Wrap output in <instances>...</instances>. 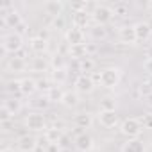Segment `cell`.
I'll return each instance as SVG.
<instances>
[{"label": "cell", "mask_w": 152, "mask_h": 152, "mask_svg": "<svg viewBox=\"0 0 152 152\" xmlns=\"http://www.w3.org/2000/svg\"><path fill=\"white\" fill-rule=\"evenodd\" d=\"M120 79H122V70L116 66H107V68L100 70V86H104L107 90L116 88L120 84Z\"/></svg>", "instance_id": "6da1fadb"}, {"label": "cell", "mask_w": 152, "mask_h": 152, "mask_svg": "<svg viewBox=\"0 0 152 152\" xmlns=\"http://www.w3.org/2000/svg\"><path fill=\"white\" fill-rule=\"evenodd\" d=\"M120 131H122V134L127 136L129 140H138V136H140L141 131H143V124H141V120H138V118H125V120L122 122V125H120Z\"/></svg>", "instance_id": "7a4b0ae2"}, {"label": "cell", "mask_w": 152, "mask_h": 152, "mask_svg": "<svg viewBox=\"0 0 152 152\" xmlns=\"http://www.w3.org/2000/svg\"><path fill=\"white\" fill-rule=\"evenodd\" d=\"M22 47H23V38H22L20 34H16V32L6 34V36L2 38V48H4L6 54L16 56V54L22 50Z\"/></svg>", "instance_id": "3957f363"}, {"label": "cell", "mask_w": 152, "mask_h": 152, "mask_svg": "<svg viewBox=\"0 0 152 152\" xmlns=\"http://www.w3.org/2000/svg\"><path fill=\"white\" fill-rule=\"evenodd\" d=\"M113 16H115V13H113V9L111 7H107V6H97L95 7V11L91 13V18L95 20V23L97 25H106V23H109L111 20H113Z\"/></svg>", "instance_id": "277c9868"}, {"label": "cell", "mask_w": 152, "mask_h": 152, "mask_svg": "<svg viewBox=\"0 0 152 152\" xmlns=\"http://www.w3.org/2000/svg\"><path fill=\"white\" fill-rule=\"evenodd\" d=\"M25 125L31 129V131H43L47 127V122H45V116L38 111L34 113H29L27 118H25Z\"/></svg>", "instance_id": "5b68a950"}, {"label": "cell", "mask_w": 152, "mask_h": 152, "mask_svg": "<svg viewBox=\"0 0 152 152\" xmlns=\"http://www.w3.org/2000/svg\"><path fill=\"white\" fill-rule=\"evenodd\" d=\"M93 88H95V83L86 73L79 75V77L75 79V91L77 93H90V91H93Z\"/></svg>", "instance_id": "8992f818"}, {"label": "cell", "mask_w": 152, "mask_h": 152, "mask_svg": "<svg viewBox=\"0 0 152 152\" xmlns=\"http://www.w3.org/2000/svg\"><path fill=\"white\" fill-rule=\"evenodd\" d=\"M22 22H23V20H22L20 13H18L16 9L2 11V23H4V27H13V29H16Z\"/></svg>", "instance_id": "52a82bcc"}, {"label": "cell", "mask_w": 152, "mask_h": 152, "mask_svg": "<svg viewBox=\"0 0 152 152\" xmlns=\"http://www.w3.org/2000/svg\"><path fill=\"white\" fill-rule=\"evenodd\" d=\"M118 38H120V41L125 43V45H134V43L138 41L134 25H124V27H120V29H118Z\"/></svg>", "instance_id": "ba28073f"}, {"label": "cell", "mask_w": 152, "mask_h": 152, "mask_svg": "<svg viewBox=\"0 0 152 152\" xmlns=\"http://www.w3.org/2000/svg\"><path fill=\"white\" fill-rule=\"evenodd\" d=\"M99 122H100L102 127H106V129H113V127L118 125V115H116V111H100V115H99Z\"/></svg>", "instance_id": "9c48e42d"}, {"label": "cell", "mask_w": 152, "mask_h": 152, "mask_svg": "<svg viewBox=\"0 0 152 152\" xmlns=\"http://www.w3.org/2000/svg\"><path fill=\"white\" fill-rule=\"evenodd\" d=\"M66 41L70 47L72 45H84V31L72 25V29H68V32H66Z\"/></svg>", "instance_id": "30bf717a"}, {"label": "cell", "mask_w": 152, "mask_h": 152, "mask_svg": "<svg viewBox=\"0 0 152 152\" xmlns=\"http://www.w3.org/2000/svg\"><path fill=\"white\" fill-rule=\"evenodd\" d=\"M90 18H91V15H90L86 9L73 11V13H72V22H73L75 27H79V29H84V27L90 23Z\"/></svg>", "instance_id": "8fae6325"}, {"label": "cell", "mask_w": 152, "mask_h": 152, "mask_svg": "<svg viewBox=\"0 0 152 152\" xmlns=\"http://www.w3.org/2000/svg\"><path fill=\"white\" fill-rule=\"evenodd\" d=\"M75 147L81 152H90L93 148V138L86 132H81L77 138H75Z\"/></svg>", "instance_id": "7c38bea8"}, {"label": "cell", "mask_w": 152, "mask_h": 152, "mask_svg": "<svg viewBox=\"0 0 152 152\" xmlns=\"http://www.w3.org/2000/svg\"><path fill=\"white\" fill-rule=\"evenodd\" d=\"M63 2H59V0H50V2L45 4V11L47 15H50L52 18H57V16H63Z\"/></svg>", "instance_id": "4fadbf2b"}, {"label": "cell", "mask_w": 152, "mask_h": 152, "mask_svg": "<svg viewBox=\"0 0 152 152\" xmlns=\"http://www.w3.org/2000/svg\"><path fill=\"white\" fill-rule=\"evenodd\" d=\"M73 124L77 129H90L91 124H93V118H91L90 113H79V115H75Z\"/></svg>", "instance_id": "5bb4252c"}, {"label": "cell", "mask_w": 152, "mask_h": 152, "mask_svg": "<svg viewBox=\"0 0 152 152\" xmlns=\"http://www.w3.org/2000/svg\"><path fill=\"white\" fill-rule=\"evenodd\" d=\"M134 31H136V38H138V41H145V39H148L150 38V27H148V23L147 22H138L136 25H134Z\"/></svg>", "instance_id": "9a60e30c"}, {"label": "cell", "mask_w": 152, "mask_h": 152, "mask_svg": "<svg viewBox=\"0 0 152 152\" xmlns=\"http://www.w3.org/2000/svg\"><path fill=\"white\" fill-rule=\"evenodd\" d=\"M63 138H64V136H63V131H61L59 127L47 129V132H45V140H47L48 143H54V145H59V141H61Z\"/></svg>", "instance_id": "2e32d148"}, {"label": "cell", "mask_w": 152, "mask_h": 152, "mask_svg": "<svg viewBox=\"0 0 152 152\" xmlns=\"http://www.w3.org/2000/svg\"><path fill=\"white\" fill-rule=\"evenodd\" d=\"M18 148L22 150V152H32L34 148H36V140L32 138V136H22L20 140H18Z\"/></svg>", "instance_id": "e0dca14e"}, {"label": "cell", "mask_w": 152, "mask_h": 152, "mask_svg": "<svg viewBox=\"0 0 152 152\" xmlns=\"http://www.w3.org/2000/svg\"><path fill=\"white\" fill-rule=\"evenodd\" d=\"M122 152H145V145L141 140H127V143H124Z\"/></svg>", "instance_id": "ac0fdd59"}, {"label": "cell", "mask_w": 152, "mask_h": 152, "mask_svg": "<svg viewBox=\"0 0 152 152\" xmlns=\"http://www.w3.org/2000/svg\"><path fill=\"white\" fill-rule=\"evenodd\" d=\"M70 56L73 57V59H84V57H88V50H86V43L84 45H72L70 47Z\"/></svg>", "instance_id": "d6986e66"}, {"label": "cell", "mask_w": 152, "mask_h": 152, "mask_svg": "<svg viewBox=\"0 0 152 152\" xmlns=\"http://www.w3.org/2000/svg\"><path fill=\"white\" fill-rule=\"evenodd\" d=\"M61 104L66 106V107H75V106L79 104V95H77V91H64Z\"/></svg>", "instance_id": "ffe728a7"}, {"label": "cell", "mask_w": 152, "mask_h": 152, "mask_svg": "<svg viewBox=\"0 0 152 152\" xmlns=\"http://www.w3.org/2000/svg\"><path fill=\"white\" fill-rule=\"evenodd\" d=\"M6 91L11 93L15 99H20L23 95V91H22V81H9L6 84Z\"/></svg>", "instance_id": "44dd1931"}, {"label": "cell", "mask_w": 152, "mask_h": 152, "mask_svg": "<svg viewBox=\"0 0 152 152\" xmlns=\"http://www.w3.org/2000/svg\"><path fill=\"white\" fill-rule=\"evenodd\" d=\"M47 47H48V43H47V39H45V38L36 36V38H32V39H31V48H32L36 54H43V52L47 50Z\"/></svg>", "instance_id": "7402d4cb"}, {"label": "cell", "mask_w": 152, "mask_h": 152, "mask_svg": "<svg viewBox=\"0 0 152 152\" xmlns=\"http://www.w3.org/2000/svg\"><path fill=\"white\" fill-rule=\"evenodd\" d=\"M9 70L11 72H23L25 70V66H27V63H25V59L23 57H18V56H13L11 59H9Z\"/></svg>", "instance_id": "603a6c76"}, {"label": "cell", "mask_w": 152, "mask_h": 152, "mask_svg": "<svg viewBox=\"0 0 152 152\" xmlns=\"http://www.w3.org/2000/svg\"><path fill=\"white\" fill-rule=\"evenodd\" d=\"M36 90H38V83L34 79L27 77V79L22 81V91H23V95H32Z\"/></svg>", "instance_id": "cb8c5ba5"}, {"label": "cell", "mask_w": 152, "mask_h": 152, "mask_svg": "<svg viewBox=\"0 0 152 152\" xmlns=\"http://www.w3.org/2000/svg\"><path fill=\"white\" fill-rule=\"evenodd\" d=\"M2 106H6L13 115H16L20 109H22V104H20V100L18 99H9V100H4V104Z\"/></svg>", "instance_id": "d4e9b609"}, {"label": "cell", "mask_w": 152, "mask_h": 152, "mask_svg": "<svg viewBox=\"0 0 152 152\" xmlns=\"http://www.w3.org/2000/svg\"><path fill=\"white\" fill-rule=\"evenodd\" d=\"M63 95H64V93L59 90V86H54V88L47 93V97H48L50 102H61V100H63Z\"/></svg>", "instance_id": "484cf974"}, {"label": "cell", "mask_w": 152, "mask_h": 152, "mask_svg": "<svg viewBox=\"0 0 152 152\" xmlns=\"http://www.w3.org/2000/svg\"><path fill=\"white\" fill-rule=\"evenodd\" d=\"M113 13L115 15H120V16H125L127 13H129V4H125V2H116L113 7Z\"/></svg>", "instance_id": "4316f807"}, {"label": "cell", "mask_w": 152, "mask_h": 152, "mask_svg": "<svg viewBox=\"0 0 152 152\" xmlns=\"http://www.w3.org/2000/svg\"><path fill=\"white\" fill-rule=\"evenodd\" d=\"M95 68V61L91 57H84L81 59V72H86V73H91Z\"/></svg>", "instance_id": "83f0119b"}, {"label": "cell", "mask_w": 152, "mask_h": 152, "mask_svg": "<svg viewBox=\"0 0 152 152\" xmlns=\"http://www.w3.org/2000/svg\"><path fill=\"white\" fill-rule=\"evenodd\" d=\"M115 107H116L115 99L107 97V99H102L100 100V111H115Z\"/></svg>", "instance_id": "f1b7e54d"}, {"label": "cell", "mask_w": 152, "mask_h": 152, "mask_svg": "<svg viewBox=\"0 0 152 152\" xmlns=\"http://www.w3.org/2000/svg\"><path fill=\"white\" fill-rule=\"evenodd\" d=\"M52 66H54V70H64V66H66L64 57H63L61 54H56V56L52 57Z\"/></svg>", "instance_id": "f546056e"}, {"label": "cell", "mask_w": 152, "mask_h": 152, "mask_svg": "<svg viewBox=\"0 0 152 152\" xmlns=\"http://www.w3.org/2000/svg\"><path fill=\"white\" fill-rule=\"evenodd\" d=\"M90 32H91V36H93L95 39H104V38L107 36V32H106V29H104L102 25H97V27H93Z\"/></svg>", "instance_id": "4dcf8cb0"}, {"label": "cell", "mask_w": 152, "mask_h": 152, "mask_svg": "<svg viewBox=\"0 0 152 152\" xmlns=\"http://www.w3.org/2000/svg\"><path fill=\"white\" fill-rule=\"evenodd\" d=\"M47 68V61L43 59V57H34V61H32V70L34 72H43Z\"/></svg>", "instance_id": "1f68e13d"}, {"label": "cell", "mask_w": 152, "mask_h": 152, "mask_svg": "<svg viewBox=\"0 0 152 152\" xmlns=\"http://www.w3.org/2000/svg\"><path fill=\"white\" fill-rule=\"evenodd\" d=\"M36 83H38V90H41V91H47V93H48V91L54 88V84H52L48 79H45V77H43V79H39V81H36Z\"/></svg>", "instance_id": "d6a6232c"}, {"label": "cell", "mask_w": 152, "mask_h": 152, "mask_svg": "<svg viewBox=\"0 0 152 152\" xmlns=\"http://www.w3.org/2000/svg\"><path fill=\"white\" fill-rule=\"evenodd\" d=\"M52 77H54V81H56L57 84H63V83L66 81V70H54Z\"/></svg>", "instance_id": "836d02e7"}, {"label": "cell", "mask_w": 152, "mask_h": 152, "mask_svg": "<svg viewBox=\"0 0 152 152\" xmlns=\"http://www.w3.org/2000/svg\"><path fill=\"white\" fill-rule=\"evenodd\" d=\"M11 118H13V113L6 106H2V109H0V122H9Z\"/></svg>", "instance_id": "e575fe53"}, {"label": "cell", "mask_w": 152, "mask_h": 152, "mask_svg": "<svg viewBox=\"0 0 152 152\" xmlns=\"http://www.w3.org/2000/svg\"><path fill=\"white\" fill-rule=\"evenodd\" d=\"M48 104H50V100H48V97H47V95H45V97L36 99V102H34V106H36V107H39V109H45Z\"/></svg>", "instance_id": "d590c367"}, {"label": "cell", "mask_w": 152, "mask_h": 152, "mask_svg": "<svg viewBox=\"0 0 152 152\" xmlns=\"http://www.w3.org/2000/svg\"><path fill=\"white\" fill-rule=\"evenodd\" d=\"M143 68H145V72L152 77V59H145V63H143Z\"/></svg>", "instance_id": "8d00e7d4"}, {"label": "cell", "mask_w": 152, "mask_h": 152, "mask_svg": "<svg viewBox=\"0 0 152 152\" xmlns=\"http://www.w3.org/2000/svg\"><path fill=\"white\" fill-rule=\"evenodd\" d=\"M54 27H56V29H63V27H64V20H63V16L54 18Z\"/></svg>", "instance_id": "74e56055"}, {"label": "cell", "mask_w": 152, "mask_h": 152, "mask_svg": "<svg viewBox=\"0 0 152 152\" xmlns=\"http://www.w3.org/2000/svg\"><path fill=\"white\" fill-rule=\"evenodd\" d=\"M25 29H27V25H25V23H23V22H22V23H20V25H18V27H16V29H15V32H16V34H20V36H22V34H23V32H25Z\"/></svg>", "instance_id": "f35d334b"}, {"label": "cell", "mask_w": 152, "mask_h": 152, "mask_svg": "<svg viewBox=\"0 0 152 152\" xmlns=\"http://www.w3.org/2000/svg\"><path fill=\"white\" fill-rule=\"evenodd\" d=\"M47 152H61V148H57V145H54V143H48Z\"/></svg>", "instance_id": "ab89813d"}, {"label": "cell", "mask_w": 152, "mask_h": 152, "mask_svg": "<svg viewBox=\"0 0 152 152\" xmlns=\"http://www.w3.org/2000/svg\"><path fill=\"white\" fill-rule=\"evenodd\" d=\"M145 104H147V106H148V107H152V91H150V93H147V95H145Z\"/></svg>", "instance_id": "60d3db41"}, {"label": "cell", "mask_w": 152, "mask_h": 152, "mask_svg": "<svg viewBox=\"0 0 152 152\" xmlns=\"http://www.w3.org/2000/svg\"><path fill=\"white\" fill-rule=\"evenodd\" d=\"M145 56H147V59H152V45H148V47H147Z\"/></svg>", "instance_id": "b9f144b4"}, {"label": "cell", "mask_w": 152, "mask_h": 152, "mask_svg": "<svg viewBox=\"0 0 152 152\" xmlns=\"http://www.w3.org/2000/svg\"><path fill=\"white\" fill-rule=\"evenodd\" d=\"M145 125H147V127H152V118H150V116L143 120V127H145Z\"/></svg>", "instance_id": "7bdbcfd3"}, {"label": "cell", "mask_w": 152, "mask_h": 152, "mask_svg": "<svg viewBox=\"0 0 152 152\" xmlns=\"http://www.w3.org/2000/svg\"><path fill=\"white\" fill-rule=\"evenodd\" d=\"M147 23H148V27H150V32H152V15H150V18L147 20Z\"/></svg>", "instance_id": "ee69618b"}, {"label": "cell", "mask_w": 152, "mask_h": 152, "mask_svg": "<svg viewBox=\"0 0 152 152\" xmlns=\"http://www.w3.org/2000/svg\"><path fill=\"white\" fill-rule=\"evenodd\" d=\"M147 9H148V11H150V15H152V0H150L148 4H147Z\"/></svg>", "instance_id": "f6af8a7d"}, {"label": "cell", "mask_w": 152, "mask_h": 152, "mask_svg": "<svg viewBox=\"0 0 152 152\" xmlns=\"http://www.w3.org/2000/svg\"><path fill=\"white\" fill-rule=\"evenodd\" d=\"M2 152H15V148H2Z\"/></svg>", "instance_id": "bcb514c9"}, {"label": "cell", "mask_w": 152, "mask_h": 152, "mask_svg": "<svg viewBox=\"0 0 152 152\" xmlns=\"http://www.w3.org/2000/svg\"><path fill=\"white\" fill-rule=\"evenodd\" d=\"M61 152H72L70 148H61Z\"/></svg>", "instance_id": "7dc6e473"}]
</instances>
